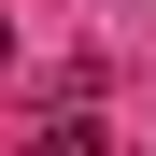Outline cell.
<instances>
[{
    "mask_svg": "<svg viewBox=\"0 0 156 156\" xmlns=\"http://www.w3.org/2000/svg\"><path fill=\"white\" fill-rule=\"evenodd\" d=\"M43 156H99V114H57V128H43Z\"/></svg>",
    "mask_w": 156,
    "mask_h": 156,
    "instance_id": "obj_1",
    "label": "cell"
}]
</instances>
